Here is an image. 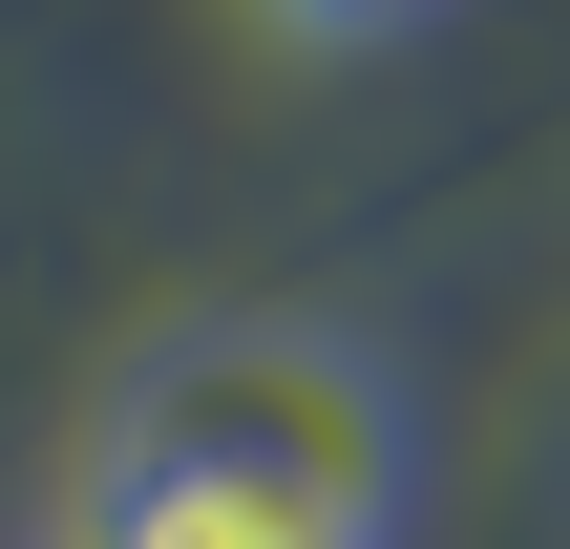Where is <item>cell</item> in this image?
Wrapping results in <instances>:
<instances>
[{
    "label": "cell",
    "instance_id": "obj_1",
    "mask_svg": "<svg viewBox=\"0 0 570 549\" xmlns=\"http://www.w3.org/2000/svg\"><path fill=\"white\" fill-rule=\"evenodd\" d=\"M85 529L106 549H381L402 529V402L360 339H296V317L169 339L85 465Z\"/></svg>",
    "mask_w": 570,
    "mask_h": 549
},
{
    "label": "cell",
    "instance_id": "obj_3",
    "mask_svg": "<svg viewBox=\"0 0 570 549\" xmlns=\"http://www.w3.org/2000/svg\"><path fill=\"white\" fill-rule=\"evenodd\" d=\"M42 549H106V529H85V508H63V529H42Z\"/></svg>",
    "mask_w": 570,
    "mask_h": 549
},
{
    "label": "cell",
    "instance_id": "obj_2",
    "mask_svg": "<svg viewBox=\"0 0 570 549\" xmlns=\"http://www.w3.org/2000/svg\"><path fill=\"white\" fill-rule=\"evenodd\" d=\"M296 42H402V21H444V0H275Z\"/></svg>",
    "mask_w": 570,
    "mask_h": 549
}]
</instances>
